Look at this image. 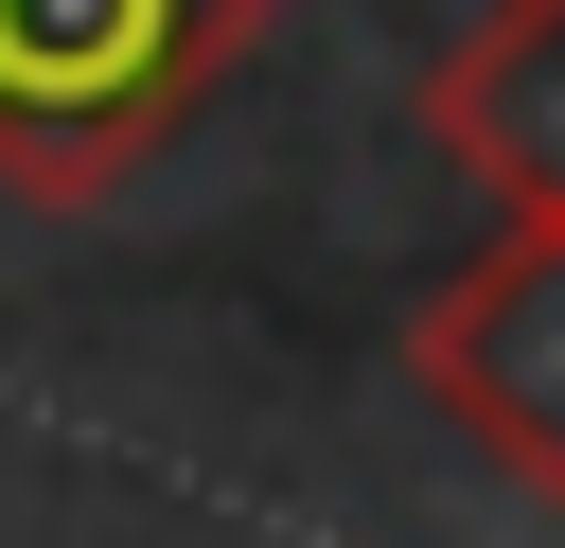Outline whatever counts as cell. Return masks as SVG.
<instances>
[{"mask_svg":"<svg viewBox=\"0 0 565 548\" xmlns=\"http://www.w3.org/2000/svg\"><path fill=\"white\" fill-rule=\"evenodd\" d=\"M406 371H424V407L459 424L477 477L565 495V230H494L459 283H424Z\"/></svg>","mask_w":565,"mask_h":548,"instance_id":"7a4b0ae2","label":"cell"},{"mask_svg":"<svg viewBox=\"0 0 565 548\" xmlns=\"http://www.w3.org/2000/svg\"><path fill=\"white\" fill-rule=\"evenodd\" d=\"M424 141L494 194V230H565V0H477L424 71Z\"/></svg>","mask_w":565,"mask_h":548,"instance_id":"3957f363","label":"cell"},{"mask_svg":"<svg viewBox=\"0 0 565 548\" xmlns=\"http://www.w3.org/2000/svg\"><path fill=\"white\" fill-rule=\"evenodd\" d=\"M282 0H0V194L88 212L124 194L247 53Z\"/></svg>","mask_w":565,"mask_h":548,"instance_id":"6da1fadb","label":"cell"}]
</instances>
